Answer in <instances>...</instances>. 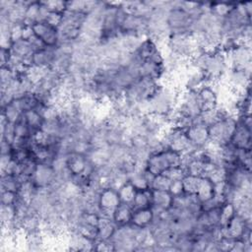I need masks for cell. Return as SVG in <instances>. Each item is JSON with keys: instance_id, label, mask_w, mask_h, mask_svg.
Wrapping results in <instances>:
<instances>
[{"instance_id": "1", "label": "cell", "mask_w": 252, "mask_h": 252, "mask_svg": "<svg viewBox=\"0 0 252 252\" xmlns=\"http://www.w3.org/2000/svg\"><path fill=\"white\" fill-rule=\"evenodd\" d=\"M236 127V116L225 113L220 119L208 127L210 142L218 146L229 143Z\"/></svg>"}, {"instance_id": "2", "label": "cell", "mask_w": 252, "mask_h": 252, "mask_svg": "<svg viewBox=\"0 0 252 252\" xmlns=\"http://www.w3.org/2000/svg\"><path fill=\"white\" fill-rule=\"evenodd\" d=\"M120 203L121 201L117 189L113 187L102 188L98 195V206L100 210V216L112 219L114 211Z\"/></svg>"}, {"instance_id": "3", "label": "cell", "mask_w": 252, "mask_h": 252, "mask_svg": "<svg viewBox=\"0 0 252 252\" xmlns=\"http://www.w3.org/2000/svg\"><path fill=\"white\" fill-rule=\"evenodd\" d=\"M33 34L38 37L47 47H57L60 42L58 29L46 22H36L32 26Z\"/></svg>"}, {"instance_id": "4", "label": "cell", "mask_w": 252, "mask_h": 252, "mask_svg": "<svg viewBox=\"0 0 252 252\" xmlns=\"http://www.w3.org/2000/svg\"><path fill=\"white\" fill-rule=\"evenodd\" d=\"M185 134L190 143L197 149H204L210 141L208 127L202 124L198 120V117L195 119V122L185 131Z\"/></svg>"}, {"instance_id": "5", "label": "cell", "mask_w": 252, "mask_h": 252, "mask_svg": "<svg viewBox=\"0 0 252 252\" xmlns=\"http://www.w3.org/2000/svg\"><path fill=\"white\" fill-rule=\"evenodd\" d=\"M56 178L57 175L52 164L38 163L32 180L38 188H47L55 182Z\"/></svg>"}, {"instance_id": "6", "label": "cell", "mask_w": 252, "mask_h": 252, "mask_svg": "<svg viewBox=\"0 0 252 252\" xmlns=\"http://www.w3.org/2000/svg\"><path fill=\"white\" fill-rule=\"evenodd\" d=\"M153 190V189H152ZM173 197L168 191L153 190L151 209L154 216H159L171 206Z\"/></svg>"}, {"instance_id": "7", "label": "cell", "mask_w": 252, "mask_h": 252, "mask_svg": "<svg viewBox=\"0 0 252 252\" xmlns=\"http://www.w3.org/2000/svg\"><path fill=\"white\" fill-rule=\"evenodd\" d=\"M133 207L132 205L126 204V203H120L113 214V221L116 223V225H123L126 223L131 222L132 215H133Z\"/></svg>"}, {"instance_id": "8", "label": "cell", "mask_w": 252, "mask_h": 252, "mask_svg": "<svg viewBox=\"0 0 252 252\" xmlns=\"http://www.w3.org/2000/svg\"><path fill=\"white\" fill-rule=\"evenodd\" d=\"M153 220H154V213L151 207H149V208L134 210L131 222L140 227H147L150 225Z\"/></svg>"}, {"instance_id": "9", "label": "cell", "mask_w": 252, "mask_h": 252, "mask_svg": "<svg viewBox=\"0 0 252 252\" xmlns=\"http://www.w3.org/2000/svg\"><path fill=\"white\" fill-rule=\"evenodd\" d=\"M152 193H153V190L151 188H148L145 190H137L135 194V198L132 203L133 210H139V209L151 207Z\"/></svg>"}, {"instance_id": "10", "label": "cell", "mask_w": 252, "mask_h": 252, "mask_svg": "<svg viewBox=\"0 0 252 252\" xmlns=\"http://www.w3.org/2000/svg\"><path fill=\"white\" fill-rule=\"evenodd\" d=\"M197 196V198L202 202L212 198L215 193H214V184L212 183V181L206 177H202L201 178V182L199 185V188L195 194Z\"/></svg>"}, {"instance_id": "11", "label": "cell", "mask_w": 252, "mask_h": 252, "mask_svg": "<svg viewBox=\"0 0 252 252\" xmlns=\"http://www.w3.org/2000/svg\"><path fill=\"white\" fill-rule=\"evenodd\" d=\"M117 191H118V195H119L120 201L122 203H126V204L132 205L137 190L135 189V187L129 181H126L124 184H122L117 189Z\"/></svg>"}, {"instance_id": "12", "label": "cell", "mask_w": 252, "mask_h": 252, "mask_svg": "<svg viewBox=\"0 0 252 252\" xmlns=\"http://www.w3.org/2000/svg\"><path fill=\"white\" fill-rule=\"evenodd\" d=\"M201 178L199 176H194L190 174H185V176L182 178V186H183V191L186 194H196Z\"/></svg>"}, {"instance_id": "13", "label": "cell", "mask_w": 252, "mask_h": 252, "mask_svg": "<svg viewBox=\"0 0 252 252\" xmlns=\"http://www.w3.org/2000/svg\"><path fill=\"white\" fill-rule=\"evenodd\" d=\"M170 184H171L170 179H168L163 174H158L155 176L151 185V189L158 190V191H168Z\"/></svg>"}, {"instance_id": "14", "label": "cell", "mask_w": 252, "mask_h": 252, "mask_svg": "<svg viewBox=\"0 0 252 252\" xmlns=\"http://www.w3.org/2000/svg\"><path fill=\"white\" fill-rule=\"evenodd\" d=\"M19 197V193L11 191H1V205L11 206L14 205Z\"/></svg>"}, {"instance_id": "15", "label": "cell", "mask_w": 252, "mask_h": 252, "mask_svg": "<svg viewBox=\"0 0 252 252\" xmlns=\"http://www.w3.org/2000/svg\"><path fill=\"white\" fill-rule=\"evenodd\" d=\"M182 180V179H181ZM181 180H174V181H171V184H170V187H169V190L168 192L172 195V197H176V196H179L181 194L184 193L183 191V186H182V181Z\"/></svg>"}]
</instances>
